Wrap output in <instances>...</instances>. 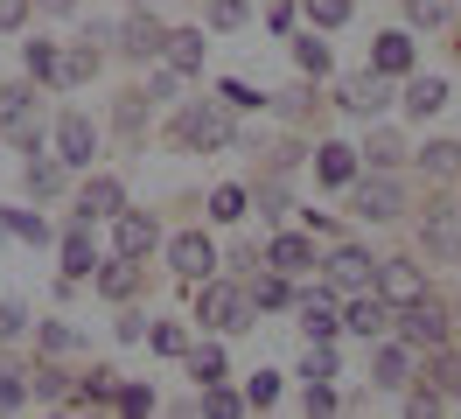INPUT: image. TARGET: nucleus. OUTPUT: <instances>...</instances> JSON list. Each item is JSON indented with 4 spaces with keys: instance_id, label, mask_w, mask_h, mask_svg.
Returning <instances> with one entry per match:
<instances>
[{
    "instance_id": "1",
    "label": "nucleus",
    "mask_w": 461,
    "mask_h": 419,
    "mask_svg": "<svg viewBox=\"0 0 461 419\" xmlns=\"http://www.w3.org/2000/svg\"><path fill=\"white\" fill-rule=\"evenodd\" d=\"M196 322L203 329H217V335H238V329H252L259 322V307L245 301V287L238 279H196Z\"/></svg>"
},
{
    "instance_id": "2",
    "label": "nucleus",
    "mask_w": 461,
    "mask_h": 419,
    "mask_svg": "<svg viewBox=\"0 0 461 419\" xmlns=\"http://www.w3.org/2000/svg\"><path fill=\"white\" fill-rule=\"evenodd\" d=\"M405 203H412V196H405V182L392 175V168H371V175L357 168V182H349V217H364V223H399Z\"/></svg>"
},
{
    "instance_id": "3",
    "label": "nucleus",
    "mask_w": 461,
    "mask_h": 419,
    "mask_svg": "<svg viewBox=\"0 0 461 419\" xmlns=\"http://www.w3.org/2000/svg\"><path fill=\"white\" fill-rule=\"evenodd\" d=\"M168 133L182 154H224V147H238V126H230L224 105H182Z\"/></svg>"
},
{
    "instance_id": "4",
    "label": "nucleus",
    "mask_w": 461,
    "mask_h": 419,
    "mask_svg": "<svg viewBox=\"0 0 461 419\" xmlns=\"http://www.w3.org/2000/svg\"><path fill=\"white\" fill-rule=\"evenodd\" d=\"M447 329H455V314H447V301H433V294L392 307V335H399L405 350H440V342H447Z\"/></svg>"
},
{
    "instance_id": "5",
    "label": "nucleus",
    "mask_w": 461,
    "mask_h": 419,
    "mask_svg": "<svg viewBox=\"0 0 461 419\" xmlns=\"http://www.w3.org/2000/svg\"><path fill=\"white\" fill-rule=\"evenodd\" d=\"M0 133L14 140V154H35V147H42V105H35V77L0 91Z\"/></svg>"
},
{
    "instance_id": "6",
    "label": "nucleus",
    "mask_w": 461,
    "mask_h": 419,
    "mask_svg": "<svg viewBox=\"0 0 461 419\" xmlns=\"http://www.w3.org/2000/svg\"><path fill=\"white\" fill-rule=\"evenodd\" d=\"M371 251L364 245H349V238H336V245H329V259H321V273H329V294H364V287H371Z\"/></svg>"
},
{
    "instance_id": "7",
    "label": "nucleus",
    "mask_w": 461,
    "mask_h": 419,
    "mask_svg": "<svg viewBox=\"0 0 461 419\" xmlns=\"http://www.w3.org/2000/svg\"><path fill=\"white\" fill-rule=\"evenodd\" d=\"M371 294H377V301H392V307L420 301V294H427L420 259H377V266H371Z\"/></svg>"
},
{
    "instance_id": "8",
    "label": "nucleus",
    "mask_w": 461,
    "mask_h": 419,
    "mask_svg": "<svg viewBox=\"0 0 461 419\" xmlns=\"http://www.w3.org/2000/svg\"><path fill=\"white\" fill-rule=\"evenodd\" d=\"M168 266H175V279L196 287V279L217 273V245H210L203 231H175V238H168Z\"/></svg>"
},
{
    "instance_id": "9",
    "label": "nucleus",
    "mask_w": 461,
    "mask_h": 419,
    "mask_svg": "<svg viewBox=\"0 0 461 419\" xmlns=\"http://www.w3.org/2000/svg\"><path fill=\"white\" fill-rule=\"evenodd\" d=\"M113 251H126V259H147V251L161 245V223H154V210H113Z\"/></svg>"
},
{
    "instance_id": "10",
    "label": "nucleus",
    "mask_w": 461,
    "mask_h": 419,
    "mask_svg": "<svg viewBox=\"0 0 461 419\" xmlns=\"http://www.w3.org/2000/svg\"><path fill=\"white\" fill-rule=\"evenodd\" d=\"M294 307H301V329H308V342H336V329H343V307H336V294L301 287V294H294Z\"/></svg>"
},
{
    "instance_id": "11",
    "label": "nucleus",
    "mask_w": 461,
    "mask_h": 419,
    "mask_svg": "<svg viewBox=\"0 0 461 419\" xmlns=\"http://www.w3.org/2000/svg\"><path fill=\"white\" fill-rule=\"evenodd\" d=\"M91 154H98V126H91L85 112H63L57 119V161L63 168H91Z\"/></svg>"
},
{
    "instance_id": "12",
    "label": "nucleus",
    "mask_w": 461,
    "mask_h": 419,
    "mask_svg": "<svg viewBox=\"0 0 461 419\" xmlns=\"http://www.w3.org/2000/svg\"><path fill=\"white\" fill-rule=\"evenodd\" d=\"M336 105L357 112V119H377V112L392 105V91H384V77H377V70H357V77L336 84Z\"/></svg>"
},
{
    "instance_id": "13",
    "label": "nucleus",
    "mask_w": 461,
    "mask_h": 419,
    "mask_svg": "<svg viewBox=\"0 0 461 419\" xmlns=\"http://www.w3.org/2000/svg\"><path fill=\"white\" fill-rule=\"evenodd\" d=\"M412 357H420V350H405V342H392V335H377V342H371V385H384V391L412 385Z\"/></svg>"
},
{
    "instance_id": "14",
    "label": "nucleus",
    "mask_w": 461,
    "mask_h": 419,
    "mask_svg": "<svg viewBox=\"0 0 461 419\" xmlns=\"http://www.w3.org/2000/svg\"><path fill=\"white\" fill-rule=\"evenodd\" d=\"M113 210H126V189H119V175H91L85 196H77V210H70V223H105Z\"/></svg>"
},
{
    "instance_id": "15",
    "label": "nucleus",
    "mask_w": 461,
    "mask_h": 419,
    "mask_svg": "<svg viewBox=\"0 0 461 419\" xmlns=\"http://www.w3.org/2000/svg\"><path fill=\"white\" fill-rule=\"evenodd\" d=\"M343 329H349V335H364V342L392 335V301H377L371 287H364V294H349V307H343Z\"/></svg>"
},
{
    "instance_id": "16",
    "label": "nucleus",
    "mask_w": 461,
    "mask_h": 419,
    "mask_svg": "<svg viewBox=\"0 0 461 419\" xmlns=\"http://www.w3.org/2000/svg\"><path fill=\"white\" fill-rule=\"evenodd\" d=\"M98 294H105V301H133V294H140V259H126V251H113V259H105V266H98Z\"/></svg>"
},
{
    "instance_id": "17",
    "label": "nucleus",
    "mask_w": 461,
    "mask_h": 419,
    "mask_svg": "<svg viewBox=\"0 0 461 419\" xmlns=\"http://www.w3.org/2000/svg\"><path fill=\"white\" fill-rule=\"evenodd\" d=\"M357 147H349V140H321L315 147V175L321 182H329V189H349V182H357Z\"/></svg>"
},
{
    "instance_id": "18",
    "label": "nucleus",
    "mask_w": 461,
    "mask_h": 419,
    "mask_svg": "<svg viewBox=\"0 0 461 419\" xmlns=\"http://www.w3.org/2000/svg\"><path fill=\"white\" fill-rule=\"evenodd\" d=\"M161 35H168V28L154 22V14H126V22H119V56L147 63V56H161Z\"/></svg>"
},
{
    "instance_id": "19",
    "label": "nucleus",
    "mask_w": 461,
    "mask_h": 419,
    "mask_svg": "<svg viewBox=\"0 0 461 419\" xmlns=\"http://www.w3.org/2000/svg\"><path fill=\"white\" fill-rule=\"evenodd\" d=\"M266 266H280V273H308V266H315V238H308V231H280V238H273V245H266Z\"/></svg>"
},
{
    "instance_id": "20",
    "label": "nucleus",
    "mask_w": 461,
    "mask_h": 419,
    "mask_svg": "<svg viewBox=\"0 0 461 419\" xmlns=\"http://www.w3.org/2000/svg\"><path fill=\"white\" fill-rule=\"evenodd\" d=\"M371 70H377V77H412V35H405V28L377 35V50H371Z\"/></svg>"
},
{
    "instance_id": "21",
    "label": "nucleus",
    "mask_w": 461,
    "mask_h": 419,
    "mask_svg": "<svg viewBox=\"0 0 461 419\" xmlns=\"http://www.w3.org/2000/svg\"><path fill=\"white\" fill-rule=\"evenodd\" d=\"M399 105H405V119H433V112L447 105V77H405Z\"/></svg>"
},
{
    "instance_id": "22",
    "label": "nucleus",
    "mask_w": 461,
    "mask_h": 419,
    "mask_svg": "<svg viewBox=\"0 0 461 419\" xmlns=\"http://www.w3.org/2000/svg\"><path fill=\"white\" fill-rule=\"evenodd\" d=\"M91 266H98L91 223H70V231H63V279H91Z\"/></svg>"
},
{
    "instance_id": "23",
    "label": "nucleus",
    "mask_w": 461,
    "mask_h": 419,
    "mask_svg": "<svg viewBox=\"0 0 461 419\" xmlns=\"http://www.w3.org/2000/svg\"><path fill=\"white\" fill-rule=\"evenodd\" d=\"M161 56H168V70H203V28H168L161 35Z\"/></svg>"
},
{
    "instance_id": "24",
    "label": "nucleus",
    "mask_w": 461,
    "mask_h": 419,
    "mask_svg": "<svg viewBox=\"0 0 461 419\" xmlns=\"http://www.w3.org/2000/svg\"><path fill=\"white\" fill-rule=\"evenodd\" d=\"M420 245H427L433 259H461V223H455V210H427V231H420Z\"/></svg>"
},
{
    "instance_id": "25",
    "label": "nucleus",
    "mask_w": 461,
    "mask_h": 419,
    "mask_svg": "<svg viewBox=\"0 0 461 419\" xmlns=\"http://www.w3.org/2000/svg\"><path fill=\"white\" fill-rule=\"evenodd\" d=\"M63 175H70V168H63L57 154H42V147H35V154H29V168H22L29 196H42V203H50V196H63Z\"/></svg>"
},
{
    "instance_id": "26",
    "label": "nucleus",
    "mask_w": 461,
    "mask_h": 419,
    "mask_svg": "<svg viewBox=\"0 0 461 419\" xmlns=\"http://www.w3.org/2000/svg\"><path fill=\"white\" fill-rule=\"evenodd\" d=\"M420 175H427V182H455L461 175V140H427V147H420Z\"/></svg>"
},
{
    "instance_id": "27",
    "label": "nucleus",
    "mask_w": 461,
    "mask_h": 419,
    "mask_svg": "<svg viewBox=\"0 0 461 419\" xmlns=\"http://www.w3.org/2000/svg\"><path fill=\"white\" fill-rule=\"evenodd\" d=\"M245 301H252V307H287L294 301V279L280 273V266H266V273L245 279Z\"/></svg>"
},
{
    "instance_id": "28",
    "label": "nucleus",
    "mask_w": 461,
    "mask_h": 419,
    "mask_svg": "<svg viewBox=\"0 0 461 419\" xmlns=\"http://www.w3.org/2000/svg\"><path fill=\"white\" fill-rule=\"evenodd\" d=\"M420 378H427L440 398H455V391H461V350H447V342H440V350H427V370H420Z\"/></svg>"
},
{
    "instance_id": "29",
    "label": "nucleus",
    "mask_w": 461,
    "mask_h": 419,
    "mask_svg": "<svg viewBox=\"0 0 461 419\" xmlns=\"http://www.w3.org/2000/svg\"><path fill=\"white\" fill-rule=\"evenodd\" d=\"M35 350H42V357H77L85 335L70 329V322H35Z\"/></svg>"
},
{
    "instance_id": "30",
    "label": "nucleus",
    "mask_w": 461,
    "mask_h": 419,
    "mask_svg": "<svg viewBox=\"0 0 461 419\" xmlns=\"http://www.w3.org/2000/svg\"><path fill=\"white\" fill-rule=\"evenodd\" d=\"M22 63H29L35 84H57V91H63V50H57V42H29V50H22Z\"/></svg>"
},
{
    "instance_id": "31",
    "label": "nucleus",
    "mask_w": 461,
    "mask_h": 419,
    "mask_svg": "<svg viewBox=\"0 0 461 419\" xmlns=\"http://www.w3.org/2000/svg\"><path fill=\"white\" fill-rule=\"evenodd\" d=\"M357 161H364V168H399V161H405V140L377 126V133L364 140V147H357Z\"/></svg>"
},
{
    "instance_id": "32",
    "label": "nucleus",
    "mask_w": 461,
    "mask_h": 419,
    "mask_svg": "<svg viewBox=\"0 0 461 419\" xmlns=\"http://www.w3.org/2000/svg\"><path fill=\"white\" fill-rule=\"evenodd\" d=\"M294 63H301V77H329V42H321V28L294 35Z\"/></svg>"
},
{
    "instance_id": "33",
    "label": "nucleus",
    "mask_w": 461,
    "mask_h": 419,
    "mask_svg": "<svg viewBox=\"0 0 461 419\" xmlns=\"http://www.w3.org/2000/svg\"><path fill=\"white\" fill-rule=\"evenodd\" d=\"M29 405V370L14 357H0V413H22Z\"/></svg>"
},
{
    "instance_id": "34",
    "label": "nucleus",
    "mask_w": 461,
    "mask_h": 419,
    "mask_svg": "<svg viewBox=\"0 0 461 419\" xmlns=\"http://www.w3.org/2000/svg\"><path fill=\"white\" fill-rule=\"evenodd\" d=\"M29 398H70V370H63V363H35L29 370Z\"/></svg>"
},
{
    "instance_id": "35",
    "label": "nucleus",
    "mask_w": 461,
    "mask_h": 419,
    "mask_svg": "<svg viewBox=\"0 0 461 419\" xmlns=\"http://www.w3.org/2000/svg\"><path fill=\"white\" fill-rule=\"evenodd\" d=\"M0 231L22 238V245H50V223L35 217V210H0Z\"/></svg>"
},
{
    "instance_id": "36",
    "label": "nucleus",
    "mask_w": 461,
    "mask_h": 419,
    "mask_svg": "<svg viewBox=\"0 0 461 419\" xmlns=\"http://www.w3.org/2000/svg\"><path fill=\"white\" fill-rule=\"evenodd\" d=\"M182 363H189V378H196V385L224 378V350H217V342H189V350H182Z\"/></svg>"
},
{
    "instance_id": "37",
    "label": "nucleus",
    "mask_w": 461,
    "mask_h": 419,
    "mask_svg": "<svg viewBox=\"0 0 461 419\" xmlns=\"http://www.w3.org/2000/svg\"><path fill=\"white\" fill-rule=\"evenodd\" d=\"M245 203H259V217L280 223V217H287V182L273 175V182H259V189H245Z\"/></svg>"
},
{
    "instance_id": "38",
    "label": "nucleus",
    "mask_w": 461,
    "mask_h": 419,
    "mask_svg": "<svg viewBox=\"0 0 461 419\" xmlns=\"http://www.w3.org/2000/svg\"><path fill=\"white\" fill-rule=\"evenodd\" d=\"M405 7V22H420V28H447L455 22V0H399Z\"/></svg>"
},
{
    "instance_id": "39",
    "label": "nucleus",
    "mask_w": 461,
    "mask_h": 419,
    "mask_svg": "<svg viewBox=\"0 0 461 419\" xmlns=\"http://www.w3.org/2000/svg\"><path fill=\"white\" fill-rule=\"evenodd\" d=\"M308 378H343V363H336L329 342H308V357H301V385H308Z\"/></svg>"
},
{
    "instance_id": "40",
    "label": "nucleus",
    "mask_w": 461,
    "mask_h": 419,
    "mask_svg": "<svg viewBox=\"0 0 461 419\" xmlns=\"http://www.w3.org/2000/svg\"><path fill=\"white\" fill-rule=\"evenodd\" d=\"M147 342H154L161 357H182V350H189V329H182V322H147Z\"/></svg>"
},
{
    "instance_id": "41",
    "label": "nucleus",
    "mask_w": 461,
    "mask_h": 419,
    "mask_svg": "<svg viewBox=\"0 0 461 419\" xmlns=\"http://www.w3.org/2000/svg\"><path fill=\"white\" fill-rule=\"evenodd\" d=\"M301 14H308V28H343L349 0H301Z\"/></svg>"
},
{
    "instance_id": "42",
    "label": "nucleus",
    "mask_w": 461,
    "mask_h": 419,
    "mask_svg": "<svg viewBox=\"0 0 461 419\" xmlns=\"http://www.w3.org/2000/svg\"><path fill=\"white\" fill-rule=\"evenodd\" d=\"M98 77V50H63V91Z\"/></svg>"
},
{
    "instance_id": "43",
    "label": "nucleus",
    "mask_w": 461,
    "mask_h": 419,
    "mask_svg": "<svg viewBox=\"0 0 461 419\" xmlns=\"http://www.w3.org/2000/svg\"><path fill=\"white\" fill-rule=\"evenodd\" d=\"M210 217H217V223H238V217H245V189H238V182L210 189Z\"/></svg>"
},
{
    "instance_id": "44",
    "label": "nucleus",
    "mask_w": 461,
    "mask_h": 419,
    "mask_svg": "<svg viewBox=\"0 0 461 419\" xmlns=\"http://www.w3.org/2000/svg\"><path fill=\"white\" fill-rule=\"evenodd\" d=\"M119 133H140V119H147V91H119Z\"/></svg>"
},
{
    "instance_id": "45",
    "label": "nucleus",
    "mask_w": 461,
    "mask_h": 419,
    "mask_svg": "<svg viewBox=\"0 0 461 419\" xmlns=\"http://www.w3.org/2000/svg\"><path fill=\"white\" fill-rule=\"evenodd\" d=\"M29 301H0V342H14V335H29Z\"/></svg>"
},
{
    "instance_id": "46",
    "label": "nucleus",
    "mask_w": 461,
    "mask_h": 419,
    "mask_svg": "<svg viewBox=\"0 0 461 419\" xmlns=\"http://www.w3.org/2000/svg\"><path fill=\"white\" fill-rule=\"evenodd\" d=\"M280 398V370H252L245 378V405H273Z\"/></svg>"
},
{
    "instance_id": "47",
    "label": "nucleus",
    "mask_w": 461,
    "mask_h": 419,
    "mask_svg": "<svg viewBox=\"0 0 461 419\" xmlns=\"http://www.w3.org/2000/svg\"><path fill=\"white\" fill-rule=\"evenodd\" d=\"M113 405L119 413H154V391L147 385H113Z\"/></svg>"
},
{
    "instance_id": "48",
    "label": "nucleus",
    "mask_w": 461,
    "mask_h": 419,
    "mask_svg": "<svg viewBox=\"0 0 461 419\" xmlns=\"http://www.w3.org/2000/svg\"><path fill=\"white\" fill-rule=\"evenodd\" d=\"M252 14V0H210V28H238Z\"/></svg>"
},
{
    "instance_id": "49",
    "label": "nucleus",
    "mask_w": 461,
    "mask_h": 419,
    "mask_svg": "<svg viewBox=\"0 0 461 419\" xmlns=\"http://www.w3.org/2000/svg\"><path fill=\"white\" fill-rule=\"evenodd\" d=\"M224 105L252 112V105H266V91H252V84H245V77H230V84H224Z\"/></svg>"
},
{
    "instance_id": "50",
    "label": "nucleus",
    "mask_w": 461,
    "mask_h": 419,
    "mask_svg": "<svg viewBox=\"0 0 461 419\" xmlns=\"http://www.w3.org/2000/svg\"><path fill=\"white\" fill-rule=\"evenodd\" d=\"M266 105L280 112V119H301V112L315 105V98H308V91H280V98H266Z\"/></svg>"
},
{
    "instance_id": "51",
    "label": "nucleus",
    "mask_w": 461,
    "mask_h": 419,
    "mask_svg": "<svg viewBox=\"0 0 461 419\" xmlns=\"http://www.w3.org/2000/svg\"><path fill=\"white\" fill-rule=\"evenodd\" d=\"M113 335H119V342H140V335H147V314H140V307H126V314L113 322Z\"/></svg>"
},
{
    "instance_id": "52",
    "label": "nucleus",
    "mask_w": 461,
    "mask_h": 419,
    "mask_svg": "<svg viewBox=\"0 0 461 419\" xmlns=\"http://www.w3.org/2000/svg\"><path fill=\"white\" fill-rule=\"evenodd\" d=\"M29 7L35 0H0V35H14V28L29 22Z\"/></svg>"
},
{
    "instance_id": "53",
    "label": "nucleus",
    "mask_w": 461,
    "mask_h": 419,
    "mask_svg": "<svg viewBox=\"0 0 461 419\" xmlns=\"http://www.w3.org/2000/svg\"><path fill=\"white\" fill-rule=\"evenodd\" d=\"M308 238H329V245H336L343 231H336V217H329V210H308Z\"/></svg>"
},
{
    "instance_id": "54",
    "label": "nucleus",
    "mask_w": 461,
    "mask_h": 419,
    "mask_svg": "<svg viewBox=\"0 0 461 419\" xmlns=\"http://www.w3.org/2000/svg\"><path fill=\"white\" fill-rule=\"evenodd\" d=\"M175 84H182V70H154V77H147V98H175Z\"/></svg>"
},
{
    "instance_id": "55",
    "label": "nucleus",
    "mask_w": 461,
    "mask_h": 419,
    "mask_svg": "<svg viewBox=\"0 0 461 419\" xmlns=\"http://www.w3.org/2000/svg\"><path fill=\"white\" fill-rule=\"evenodd\" d=\"M70 7H77V0H42V14H70Z\"/></svg>"
},
{
    "instance_id": "56",
    "label": "nucleus",
    "mask_w": 461,
    "mask_h": 419,
    "mask_svg": "<svg viewBox=\"0 0 461 419\" xmlns=\"http://www.w3.org/2000/svg\"><path fill=\"white\" fill-rule=\"evenodd\" d=\"M455 223H461V203H455Z\"/></svg>"
},
{
    "instance_id": "57",
    "label": "nucleus",
    "mask_w": 461,
    "mask_h": 419,
    "mask_svg": "<svg viewBox=\"0 0 461 419\" xmlns=\"http://www.w3.org/2000/svg\"><path fill=\"white\" fill-rule=\"evenodd\" d=\"M0 238H7V231H0Z\"/></svg>"
}]
</instances>
